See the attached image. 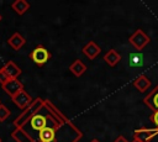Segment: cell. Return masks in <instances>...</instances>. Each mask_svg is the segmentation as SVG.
<instances>
[{"instance_id":"24","label":"cell","mask_w":158,"mask_h":142,"mask_svg":"<svg viewBox=\"0 0 158 142\" xmlns=\"http://www.w3.org/2000/svg\"><path fill=\"white\" fill-rule=\"evenodd\" d=\"M0 105H1V101H0Z\"/></svg>"},{"instance_id":"16","label":"cell","mask_w":158,"mask_h":142,"mask_svg":"<svg viewBox=\"0 0 158 142\" xmlns=\"http://www.w3.org/2000/svg\"><path fill=\"white\" fill-rule=\"evenodd\" d=\"M143 64V56L138 52H133L128 54V65L132 68L141 67Z\"/></svg>"},{"instance_id":"13","label":"cell","mask_w":158,"mask_h":142,"mask_svg":"<svg viewBox=\"0 0 158 142\" xmlns=\"http://www.w3.org/2000/svg\"><path fill=\"white\" fill-rule=\"evenodd\" d=\"M69 70H70L75 77H81V75L86 72V65L84 64L83 61L75 59V61L69 65Z\"/></svg>"},{"instance_id":"21","label":"cell","mask_w":158,"mask_h":142,"mask_svg":"<svg viewBox=\"0 0 158 142\" xmlns=\"http://www.w3.org/2000/svg\"><path fill=\"white\" fill-rule=\"evenodd\" d=\"M90 142H100V141H99V140H96V138H93Z\"/></svg>"},{"instance_id":"11","label":"cell","mask_w":158,"mask_h":142,"mask_svg":"<svg viewBox=\"0 0 158 142\" xmlns=\"http://www.w3.org/2000/svg\"><path fill=\"white\" fill-rule=\"evenodd\" d=\"M4 68H5V72H6V74L9 75L10 79H16L22 73L21 68L12 61H7L5 63V65H4Z\"/></svg>"},{"instance_id":"15","label":"cell","mask_w":158,"mask_h":142,"mask_svg":"<svg viewBox=\"0 0 158 142\" xmlns=\"http://www.w3.org/2000/svg\"><path fill=\"white\" fill-rule=\"evenodd\" d=\"M11 137L16 141V142H33V140L25 132L23 128H15L11 132Z\"/></svg>"},{"instance_id":"2","label":"cell","mask_w":158,"mask_h":142,"mask_svg":"<svg viewBox=\"0 0 158 142\" xmlns=\"http://www.w3.org/2000/svg\"><path fill=\"white\" fill-rule=\"evenodd\" d=\"M28 57H30V59L35 64H37L38 67H42V65H44L51 59V53H49V51L46 47L38 44L37 47H35L32 49V52L30 53Z\"/></svg>"},{"instance_id":"14","label":"cell","mask_w":158,"mask_h":142,"mask_svg":"<svg viewBox=\"0 0 158 142\" xmlns=\"http://www.w3.org/2000/svg\"><path fill=\"white\" fill-rule=\"evenodd\" d=\"M11 9L17 14V15H23L28 9H30V2L26 0H15L11 4Z\"/></svg>"},{"instance_id":"9","label":"cell","mask_w":158,"mask_h":142,"mask_svg":"<svg viewBox=\"0 0 158 142\" xmlns=\"http://www.w3.org/2000/svg\"><path fill=\"white\" fill-rule=\"evenodd\" d=\"M152 83L149 80V78L146 74H141L138 75L135 80H133V86L139 91V93H144L151 88Z\"/></svg>"},{"instance_id":"8","label":"cell","mask_w":158,"mask_h":142,"mask_svg":"<svg viewBox=\"0 0 158 142\" xmlns=\"http://www.w3.org/2000/svg\"><path fill=\"white\" fill-rule=\"evenodd\" d=\"M101 52L100 46H98L94 41H89L84 47H83V53L89 58V59H95Z\"/></svg>"},{"instance_id":"3","label":"cell","mask_w":158,"mask_h":142,"mask_svg":"<svg viewBox=\"0 0 158 142\" xmlns=\"http://www.w3.org/2000/svg\"><path fill=\"white\" fill-rule=\"evenodd\" d=\"M151 38L148 37V35H146V32L142 28H137L130 37H128V42L138 51L143 49L148 43H149Z\"/></svg>"},{"instance_id":"19","label":"cell","mask_w":158,"mask_h":142,"mask_svg":"<svg viewBox=\"0 0 158 142\" xmlns=\"http://www.w3.org/2000/svg\"><path fill=\"white\" fill-rule=\"evenodd\" d=\"M151 120H152V121L154 122V125L158 127V111H156V112H153V114H152Z\"/></svg>"},{"instance_id":"23","label":"cell","mask_w":158,"mask_h":142,"mask_svg":"<svg viewBox=\"0 0 158 142\" xmlns=\"http://www.w3.org/2000/svg\"><path fill=\"white\" fill-rule=\"evenodd\" d=\"M0 21H1V15H0Z\"/></svg>"},{"instance_id":"17","label":"cell","mask_w":158,"mask_h":142,"mask_svg":"<svg viewBox=\"0 0 158 142\" xmlns=\"http://www.w3.org/2000/svg\"><path fill=\"white\" fill-rule=\"evenodd\" d=\"M10 115H11L10 109H9L6 105L1 104V105H0V122L6 121V120L10 117Z\"/></svg>"},{"instance_id":"4","label":"cell","mask_w":158,"mask_h":142,"mask_svg":"<svg viewBox=\"0 0 158 142\" xmlns=\"http://www.w3.org/2000/svg\"><path fill=\"white\" fill-rule=\"evenodd\" d=\"M157 135H158V127H156V128L142 127V128L135 130L133 138H136V140H138L141 142H151Z\"/></svg>"},{"instance_id":"7","label":"cell","mask_w":158,"mask_h":142,"mask_svg":"<svg viewBox=\"0 0 158 142\" xmlns=\"http://www.w3.org/2000/svg\"><path fill=\"white\" fill-rule=\"evenodd\" d=\"M144 105L153 110V112L158 111V84L152 89V91L143 99Z\"/></svg>"},{"instance_id":"10","label":"cell","mask_w":158,"mask_h":142,"mask_svg":"<svg viewBox=\"0 0 158 142\" xmlns=\"http://www.w3.org/2000/svg\"><path fill=\"white\" fill-rule=\"evenodd\" d=\"M25 43H26L25 37H23L21 33H19V32L12 33V35L9 37V40H7V44H9L12 49H15V51L21 49V48L25 46Z\"/></svg>"},{"instance_id":"20","label":"cell","mask_w":158,"mask_h":142,"mask_svg":"<svg viewBox=\"0 0 158 142\" xmlns=\"http://www.w3.org/2000/svg\"><path fill=\"white\" fill-rule=\"evenodd\" d=\"M114 142H128V141H127L123 136H118V137H116V138H115V141H114Z\"/></svg>"},{"instance_id":"22","label":"cell","mask_w":158,"mask_h":142,"mask_svg":"<svg viewBox=\"0 0 158 142\" xmlns=\"http://www.w3.org/2000/svg\"><path fill=\"white\" fill-rule=\"evenodd\" d=\"M131 142H141V141H138V140H136V138H133Z\"/></svg>"},{"instance_id":"1","label":"cell","mask_w":158,"mask_h":142,"mask_svg":"<svg viewBox=\"0 0 158 142\" xmlns=\"http://www.w3.org/2000/svg\"><path fill=\"white\" fill-rule=\"evenodd\" d=\"M43 104H44V100H43L42 98H36V99H33V101L31 102V105H30L28 107H26L25 110H22V112L14 120V126H15V128H21V127H23V126L28 122V120H30L33 115H36V114L42 109Z\"/></svg>"},{"instance_id":"12","label":"cell","mask_w":158,"mask_h":142,"mask_svg":"<svg viewBox=\"0 0 158 142\" xmlns=\"http://www.w3.org/2000/svg\"><path fill=\"white\" fill-rule=\"evenodd\" d=\"M104 61L107 65L110 67H115L120 61H121V54L116 51V49H109L105 56H104Z\"/></svg>"},{"instance_id":"6","label":"cell","mask_w":158,"mask_h":142,"mask_svg":"<svg viewBox=\"0 0 158 142\" xmlns=\"http://www.w3.org/2000/svg\"><path fill=\"white\" fill-rule=\"evenodd\" d=\"M11 100H12V102H14L19 109H21V110H25L26 107H28V106L31 105V102L33 101V99L31 98V95H30L26 90L20 91V93L16 94L15 96H12Z\"/></svg>"},{"instance_id":"18","label":"cell","mask_w":158,"mask_h":142,"mask_svg":"<svg viewBox=\"0 0 158 142\" xmlns=\"http://www.w3.org/2000/svg\"><path fill=\"white\" fill-rule=\"evenodd\" d=\"M9 79H10V78H9V75L6 74L5 68H4V67H2V68H0V84H1V85H2V84H5Z\"/></svg>"},{"instance_id":"25","label":"cell","mask_w":158,"mask_h":142,"mask_svg":"<svg viewBox=\"0 0 158 142\" xmlns=\"http://www.w3.org/2000/svg\"><path fill=\"white\" fill-rule=\"evenodd\" d=\"M0 142H1V138H0Z\"/></svg>"},{"instance_id":"5","label":"cell","mask_w":158,"mask_h":142,"mask_svg":"<svg viewBox=\"0 0 158 142\" xmlns=\"http://www.w3.org/2000/svg\"><path fill=\"white\" fill-rule=\"evenodd\" d=\"M1 88H2V90H4L7 95H10L11 98L15 96L16 94H19L20 91L25 90V89H23V84H22L17 78H16V79H9L5 84L1 85Z\"/></svg>"}]
</instances>
